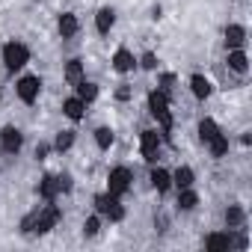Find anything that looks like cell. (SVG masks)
<instances>
[{
    "instance_id": "cell-1",
    "label": "cell",
    "mask_w": 252,
    "mask_h": 252,
    "mask_svg": "<svg viewBox=\"0 0 252 252\" xmlns=\"http://www.w3.org/2000/svg\"><path fill=\"white\" fill-rule=\"evenodd\" d=\"M149 113L158 119V125H160V140H169L172 137V113H169V95L166 92H160V89H152L149 92Z\"/></svg>"
},
{
    "instance_id": "cell-2",
    "label": "cell",
    "mask_w": 252,
    "mask_h": 252,
    "mask_svg": "<svg viewBox=\"0 0 252 252\" xmlns=\"http://www.w3.org/2000/svg\"><path fill=\"white\" fill-rule=\"evenodd\" d=\"M27 63H30V48H27L24 42H15V39H12V42L3 45V65H6V71L15 74V71H21Z\"/></svg>"
},
{
    "instance_id": "cell-3",
    "label": "cell",
    "mask_w": 252,
    "mask_h": 252,
    "mask_svg": "<svg viewBox=\"0 0 252 252\" xmlns=\"http://www.w3.org/2000/svg\"><path fill=\"white\" fill-rule=\"evenodd\" d=\"M95 211H98V217H107L110 222H122L125 220V205L113 193H98L95 196Z\"/></svg>"
},
{
    "instance_id": "cell-4",
    "label": "cell",
    "mask_w": 252,
    "mask_h": 252,
    "mask_svg": "<svg viewBox=\"0 0 252 252\" xmlns=\"http://www.w3.org/2000/svg\"><path fill=\"white\" fill-rule=\"evenodd\" d=\"M60 220H63V211H60L54 202H45L42 208H36V225H33V234H48V231H54Z\"/></svg>"
},
{
    "instance_id": "cell-5",
    "label": "cell",
    "mask_w": 252,
    "mask_h": 252,
    "mask_svg": "<svg viewBox=\"0 0 252 252\" xmlns=\"http://www.w3.org/2000/svg\"><path fill=\"white\" fill-rule=\"evenodd\" d=\"M131 181H134V172L128 169V166H113L110 169V175H107V193H113V196H125L131 190Z\"/></svg>"
},
{
    "instance_id": "cell-6",
    "label": "cell",
    "mask_w": 252,
    "mask_h": 252,
    "mask_svg": "<svg viewBox=\"0 0 252 252\" xmlns=\"http://www.w3.org/2000/svg\"><path fill=\"white\" fill-rule=\"evenodd\" d=\"M15 95H18V101H24V104H36L39 95H42V77H39V74H24V77H18Z\"/></svg>"
},
{
    "instance_id": "cell-7",
    "label": "cell",
    "mask_w": 252,
    "mask_h": 252,
    "mask_svg": "<svg viewBox=\"0 0 252 252\" xmlns=\"http://www.w3.org/2000/svg\"><path fill=\"white\" fill-rule=\"evenodd\" d=\"M21 149H24V134H21V128L6 125V128L0 131V152H3V155H18Z\"/></svg>"
},
{
    "instance_id": "cell-8",
    "label": "cell",
    "mask_w": 252,
    "mask_h": 252,
    "mask_svg": "<svg viewBox=\"0 0 252 252\" xmlns=\"http://www.w3.org/2000/svg\"><path fill=\"white\" fill-rule=\"evenodd\" d=\"M160 134L155 131V128H149V131H143L140 134V152H143V158L149 160V163H158V158H160Z\"/></svg>"
},
{
    "instance_id": "cell-9",
    "label": "cell",
    "mask_w": 252,
    "mask_h": 252,
    "mask_svg": "<svg viewBox=\"0 0 252 252\" xmlns=\"http://www.w3.org/2000/svg\"><path fill=\"white\" fill-rule=\"evenodd\" d=\"M57 30H60L63 39H74V36L80 33V21H77V15H74V12H63V15L57 18Z\"/></svg>"
},
{
    "instance_id": "cell-10",
    "label": "cell",
    "mask_w": 252,
    "mask_h": 252,
    "mask_svg": "<svg viewBox=\"0 0 252 252\" xmlns=\"http://www.w3.org/2000/svg\"><path fill=\"white\" fill-rule=\"evenodd\" d=\"M113 68H116L119 74H128V71L137 68V57H134L128 48H119V51L113 54Z\"/></svg>"
},
{
    "instance_id": "cell-11",
    "label": "cell",
    "mask_w": 252,
    "mask_h": 252,
    "mask_svg": "<svg viewBox=\"0 0 252 252\" xmlns=\"http://www.w3.org/2000/svg\"><path fill=\"white\" fill-rule=\"evenodd\" d=\"M36 193H39V199H42V202H57V196H60L57 175H42V178H39V187H36Z\"/></svg>"
},
{
    "instance_id": "cell-12",
    "label": "cell",
    "mask_w": 252,
    "mask_h": 252,
    "mask_svg": "<svg viewBox=\"0 0 252 252\" xmlns=\"http://www.w3.org/2000/svg\"><path fill=\"white\" fill-rule=\"evenodd\" d=\"M113 27H116V9H110V6H101V9L95 12V30H98L101 36H107Z\"/></svg>"
},
{
    "instance_id": "cell-13",
    "label": "cell",
    "mask_w": 252,
    "mask_h": 252,
    "mask_svg": "<svg viewBox=\"0 0 252 252\" xmlns=\"http://www.w3.org/2000/svg\"><path fill=\"white\" fill-rule=\"evenodd\" d=\"M222 36H225V48H228V51L246 45V27H243V24H228Z\"/></svg>"
},
{
    "instance_id": "cell-14",
    "label": "cell",
    "mask_w": 252,
    "mask_h": 252,
    "mask_svg": "<svg viewBox=\"0 0 252 252\" xmlns=\"http://www.w3.org/2000/svg\"><path fill=\"white\" fill-rule=\"evenodd\" d=\"M222 220H225V228H228V231H237V228L246 225V211H243L240 205H228L225 214H222Z\"/></svg>"
},
{
    "instance_id": "cell-15",
    "label": "cell",
    "mask_w": 252,
    "mask_h": 252,
    "mask_svg": "<svg viewBox=\"0 0 252 252\" xmlns=\"http://www.w3.org/2000/svg\"><path fill=\"white\" fill-rule=\"evenodd\" d=\"M63 77H65V83H68V86H77V83L86 77V71H83V60H77V57H74V60H68V63H65V68H63Z\"/></svg>"
},
{
    "instance_id": "cell-16",
    "label": "cell",
    "mask_w": 252,
    "mask_h": 252,
    "mask_svg": "<svg viewBox=\"0 0 252 252\" xmlns=\"http://www.w3.org/2000/svg\"><path fill=\"white\" fill-rule=\"evenodd\" d=\"M190 92H193V98L205 101V98H211V92H214V83H211L205 74H193V77H190Z\"/></svg>"
},
{
    "instance_id": "cell-17",
    "label": "cell",
    "mask_w": 252,
    "mask_h": 252,
    "mask_svg": "<svg viewBox=\"0 0 252 252\" xmlns=\"http://www.w3.org/2000/svg\"><path fill=\"white\" fill-rule=\"evenodd\" d=\"M63 116H65V119H71V122H80V119L86 116V104H83L77 95H71V98H65V101H63Z\"/></svg>"
},
{
    "instance_id": "cell-18",
    "label": "cell",
    "mask_w": 252,
    "mask_h": 252,
    "mask_svg": "<svg viewBox=\"0 0 252 252\" xmlns=\"http://www.w3.org/2000/svg\"><path fill=\"white\" fill-rule=\"evenodd\" d=\"M228 68L234 71V74H246L249 71V57H246V51L243 48H234V51H228Z\"/></svg>"
},
{
    "instance_id": "cell-19",
    "label": "cell",
    "mask_w": 252,
    "mask_h": 252,
    "mask_svg": "<svg viewBox=\"0 0 252 252\" xmlns=\"http://www.w3.org/2000/svg\"><path fill=\"white\" fill-rule=\"evenodd\" d=\"M149 181H152V187L163 196V193H169V187H172V172H166V169L155 166V169H152V175H149Z\"/></svg>"
},
{
    "instance_id": "cell-20",
    "label": "cell",
    "mask_w": 252,
    "mask_h": 252,
    "mask_svg": "<svg viewBox=\"0 0 252 252\" xmlns=\"http://www.w3.org/2000/svg\"><path fill=\"white\" fill-rule=\"evenodd\" d=\"M231 246H234L231 231H214L205 237V249H231Z\"/></svg>"
},
{
    "instance_id": "cell-21",
    "label": "cell",
    "mask_w": 252,
    "mask_h": 252,
    "mask_svg": "<svg viewBox=\"0 0 252 252\" xmlns=\"http://www.w3.org/2000/svg\"><path fill=\"white\" fill-rule=\"evenodd\" d=\"M193 184H196V172H193L190 166H178V169L172 172V187L184 190V187H193Z\"/></svg>"
},
{
    "instance_id": "cell-22",
    "label": "cell",
    "mask_w": 252,
    "mask_h": 252,
    "mask_svg": "<svg viewBox=\"0 0 252 252\" xmlns=\"http://www.w3.org/2000/svg\"><path fill=\"white\" fill-rule=\"evenodd\" d=\"M178 211H196V205H199V193L193 190V187H184V190H178Z\"/></svg>"
},
{
    "instance_id": "cell-23",
    "label": "cell",
    "mask_w": 252,
    "mask_h": 252,
    "mask_svg": "<svg viewBox=\"0 0 252 252\" xmlns=\"http://www.w3.org/2000/svg\"><path fill=\"white\" fill-rule=\"evenodd\" d=\"M217 134H222V131H220V125H217L214 119H208V116H205V119L199 122V140H202V143L208 146V143H211V140H214Z\"/></svg>"
},
{
    "instance_id": "cell-24",
    "label": "cell",
    "mask_w": 252,
    "mask_h": 252,
    "mask_svg": "<svg viewBox=\"0 0 252 252\" xmlns=\"http://www.w3.org/2000/svg\"><path fill=\"white\" fill-rule=\"evenodd\" d=\"M74 89H77V98H80L83 104H92V101L98 98V83H92V80H86V77H83Z\"/></svg>"
},
{
    "instance_id": "cell-25",
    "label": "cell",
    "mask_w": 252,
    "mask_h": 252,
    "mask_svg": "<svg viewBox=\"0 0 252 252\" xmlns=\"http://www.w3.org/2000/svg\"><path fill=\"white\" fill-rule=\"evenodd\" d=\"M116 143V134H113V128H107V125H101V128H95V146L101 149V152H110V146Z\"/></svg>"
},
{
    "instance_id": "cell-26",
    "label": "cell",
    "mask_w": 252,
    "mask_h": 252,
    "mask_svg": "<svg viewBox=\"0 0 252 252\" xmlns=\"http://www.w3.org/2000/svg\"><path fill=\"white\" fill-rule=\"evenodd\" d=\"M228 146H231L228 137H225V134H217V137L208 143V152H211V158H225V155H228Z\"/></svg>"
},
{
    "instance_id": "cell-27",
    "label": "cell",
    "mask_w": 252,
    "mask_h": 252,
    "mask_svg": "<svg viewBox=\"0 0 252 252\" xmlns=\"http://www.w3.org/2000/svg\"><path fill=\"white\" fill-rule=\"evenodd\" d=\"M74 140H77V137H74V131H60V134L54 137V152H60V155H63V152H68V149L74 146Z\"/></svg>"
},
{
    "instance_id": "cell-28",
    "label": "cell",
    "mask_w": 252,
    "mask_h": 252,
    "mask_svg": "<svg viewBox=\"0 0 252 252\" xmlns=\"http://www.w3.org/2000/svg\"><path fill=\"white\" fill-rule=\"evenodd\" d=\"M98 231H101V217H89L83 222V237H95Z\"/></svg>"
},
{
    "instance_id": "cell-29",
    "label": "cell",
    "mask_w": 252,
    "mask_h": 252,
    "mask_svg": "<svg viewBox=\"0 0 252 252\" xmlns=\"http://www.w3.org/2000/svg\"><path fill=\"white\" fill-rule=\"evenodd\" d=\"M137 65H140V68H146V71H155V68H158V57H155L152 51H146V54L137 60Z\"/></svg>"
},
{
    "instance_id": "cell-30",
    "label": "cell",
    "mask_w": 252,
    "mask_h": 252,
    "mask_svg": "<svg viewBox=\"0 0 252 252\" xmlns=\"http://www.w3.org/2000/svg\"><path fill=\"white\" fill-rule=\"evenodd\" d=\"M158 89L169 95V92L175 89V74H169V71H166V74H160V80H158Z\"/></svg>"
},
{
    "instance_id": "cell-31",
    "label": "cell",
    "mask_w": 252,
    "mask_h": 252,
    "mask_svg": "<svg viewBox=\"0 0 252 252\" xmlns=\"http://www.w3.org/2000/svg\"><path fill=\"white\" fill-rule=\"evenodd\" d=\"M33 225H36V211H30V214L21 220V234H27V237H30V234H33Z\"/></svg>"
},
{
    "instance_id": "cell-32",
    "label": "cell",
    "mask_w": 252,
    "mask_h": 252,
    "mask_svg": "<svg viewBox=\"0 0 252 252\" xmlns=\"http://www.w3.org/2000/svg\"><path fill=\"white\" fill-rule=\"evenodd\" d=\"M57 187H60V193H71V190H74L71 175H57Z\"/></svg>"
},
{
    "instance_id": "cell-33",
    "label": "cell",
    "mask_w": 252,
    "mask_h": 252,
    "mask_svg": "<svg viewBox=\"0 0 252 252\" xmlns=\"http://www.w3.org/2000/svg\"><path fill=\"white\" fill-rule=\"evenodd\" d=\"M54 152V146H48V143H39L36 146V160H48V155Z\"/></svg>"
},
{
    "instance_id": "cell-34",
    "label": "cell",
    "mask_w": 252,
    "mask_h": 252,
    "mask_svg": "<svg viewBox=\"0 0 252 252\" xmlns=\"http://www.w3.org/2000/svg\"><path fill=\"white\" fill-rule=\"evenodd\" d=\"M116 98H119V101H128V98H131V89H128V86H119V89H116Z\"/></svg>"
}]
</instances>
